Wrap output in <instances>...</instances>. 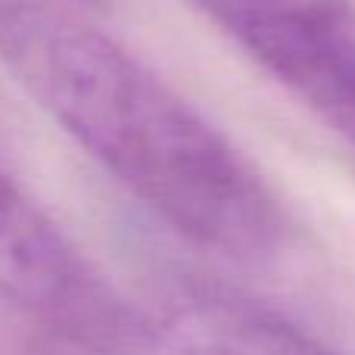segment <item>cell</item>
I'll use <instances>...</instances> for the list:
<instances>
[{
	"instance_id": "1",
	"label": "cell",
	"mask_w": 355,
	"mask_h": 355,
	"mask_svg": "<svg viewBox=\"0 0 355 355\" xmlns=\"http://www.w3.org/2000/svg\"><path fill=\"white\" fill-rule=\"evenodd\" d=\"M0 62L153 218L231 262L287 237L281 200L240 147L122 41L41 0H0Z\"/></svg>"
},
{
	"instance_id": "4",
	"label": "cell",
	"mask_w": 355,
	"mask_h": 355,
	"mask_svg": "<svg viewBox=\"0 0 355 355\" xmlns=\"http://www.w3.org/2000/svg\"><path fill=\"white\" fill-rule=\"evenodd\" d=\"M147 312L166 355H343L268 302L200 275H168Z\"/></svg>"
},
{
	"instance_id": "2",
	"label": "cell",
	"mask_w": 355,
	"mask_h": 355,
	"mask_svg": "<svg viewBox=\"0 0 355 355\" xmlns=\"http://www.w3.org/2000/svg\"><path fill=\"white\" fill-rule=\"evenodd\" d=\"M0 300L62 352H156L147 302L125 293L3 166Z\"/></svg>"
},
{
	"instance_id": "3",
	"label": "cell",
	"mask_w": 355,
	"mask_h": 355,
	"mask_svg": "<svg viewBox=\"0 0 355 355\" xmlns=\"http://www.w3.org/2000/svg\"><path fill=\"white\" fill-rule=\"evenodd\" d=\"M290 97L355 150L352 0H190Z\"/></svg>"
},
{
	"instance_id": "5",
	"label": "cell",
	"mask_w": 355,
	"mask_h": 355,
	"mask_svg": "<svg viewBox=\"0 0 355 355\" xmlns=\"http://www.w3.org/2000/svg\"><path fill=\"white\" fill-rule=\"evenodd\" d=\"M75 3H81V6H103V0H75Z\"/></svg>"
}]
</instances>
